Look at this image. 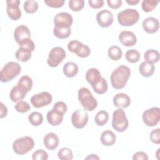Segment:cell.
Here are the masks:
<instances>
[{"label": "cell", "mask_w": 160, "mask_h": 160, "mask_svg": "<svg viewBox=\"0 0 160 160\" xmlns=\"http://www.w3.org/2000/svg\"><path fill=\"white\" fill-rule=\"evenodd\" d=\"M6 12L8 16L13 21H17L21 17V11L19 8V0H7Z\"/></svg>", "instance_id": "obj_15"}, {"label": "cell", "mask_w": 160, "mask_h": 160, "mask_svg": "<svg viewBox=\"0 0 160 160\" xmlns=\"http://www.w3.org/2000/svg\"><path fill=\"white\" fill-rule=\"evenodd\" d=\"M72 22V16L65 12L58 13L54 18V28H71Z\"/></svg>", "instance_id": "obj_14"}, {"label": "cell", "mask_w": 160, "mask_h": 160, "mask_svg": "<svg viewBox=\"0 0 160 160\" xmlns=\"http://www.w3.org/2000/svg\"><path fill=\"white\" fill-rule=\"evenodd\" d=\"M88 121V114L86 110L78 109L71 116V122L73 126L77 129L83 128Z\"/></svg>", "instance_id": "obj_12"}, {"label": "cell", "mask_w": 160, "mask_h": 160, "mask_svg": "<svg viewBox=\"0 0 160 160\" xmlns=\"http://www.w3.org/2000/svg\"><path fill=\"white\" fill-rule=\"evenodd\" d=\"M140 53L136 49H129L128 50L125 54L126 59L131 63H136L139 61Z\"/></svg>", "instance_id": "obj_32"}, {"label": "cell", "mask_w": 160, "mask_h": 160, "mask_svg": "<svg viewBox=\"0 0 160 160\" xmlns=\"http://www.w3.org/2000/svg\"><path fill=\"white\" fill-rule=\"evenodd\" d=\"M52 100L51 94L47 91H43L34 94L30 99L32 105L36 108H40L49 104L52 102Z\"/></svg>", "instance_id": "obj_11"}, {"label": "cell", "mask_w": 160, "mask_h": 160, "mask_svg": "<svg viewBox=\"0 0 160 160\" xmlns=\"http://www.w3.org/2000/svg\"><path fill=\"white\" fill-rule=\"evenodd\" d=\"M53 108L56 109L61 111L64 114H65L66 112V111H67V106L62 101H58V102H56L54 104Z\"/></svg>", "instance_id": "obj_44"}, {"label": "cell", "mask_w": 160, "mask_h": 160, "mask_svg": "<svg viewBox=\"0 0 160 160\" xmlns=\"http://www.w3.org/2000/svg\"><path fill=\"white\" fill-rule=\"evenodd\" d=\"M19 46L20 48L15 53L16 58L19 61L26 62L30 59L31 57V52L34 50V43L32 40H31Z\"/></svg>", "instance_id": "obj_10"}, {"label": "cell", "mask_w": 160, "mask_h": 160, "mask_svg": "<svg viewBox=\"0 0 160 160\" xmlns=\"http://www.w3.org/2000/svg\"><path fill=\"white\" fill-rule=\"evenodd\" d=\"M113 104L119 108H128L131 104V99L129 96L125 93L116 94L112 99Z\"/></svg>", "instance_id": "obj_21"}, {"label": "cell", "mask_w": 160, "mask_h": 160, "mask_svg": "<svg viewBox=\"0 0 160 160\" xmlns=\"http://www.w3.org/2000/svg\"><path fill=\"white\" fill-rule=\"evenodd\" d=\"M126 2L130 5L134 6L138 4L139 2V0H126Z\"/></svg>", "instance_id": "obj_48"}, {"label": "cell", "mask_w": 160, "mask_h": 160, "mask_svg": "<svg viewBox=\"0 0 160 160\" xmlns=\"http://www.w3.org/2000/svg\"><path fill=\"white\" fill-rule=\"evenodd\" d=\"M145 61L154 64L159 60V53L155 49L147 50L144 55Z\"/></svg>", "instance_id": "obj_28"}, {"label": "cell", "mask_w": 160, "mask_h": 160, "mask_svg": "<svg viewBox=\"0 0 160 160\" xmlns=\"http://www.w3.org/2000/svg\"><path fill=\"white\" fill-rule=\"evenodd\" d=\"M116 137L115 134L110 130H106L102 132L100 138L101 143L106 146H111L113 145L116 142Z\"/></svg>", "instance_id": "obj_23"}, {"label": "cell", "mask_w": 160, "mask_h": 160, "mask_svg": "<svg viewBox=\"0 0 160 160\" xmlns=\"http://www.w3.org/2000/svg\"><path fill=\"white\" fill-rule=\"evenodd\" d=\"M62 70L66 77L73 78L78 72V66L74 62H68L64 65Z\"/></svg>", "instance_id": "obj_25"}, {"label": "cell", "mask_w": 160, "mask_h": 160, "mask_svg": "<svg viewBox=\"0 0 160 160\" xmlns=\"http://www.w3.org/2000/svg\"><path fill=\"white\" fill-rule=\"evenodd\" d=\"M108 54L109 58L112 61H118L121 58L122 52L119 47L117 46H112L109 48Z\"/></svg>", "instance_id": "obj_30"}, {"label": "cell", "mask_w": 160, "mask_h": 160, "mask_svg": "<svg viewBox=\"0 0 160 160\" xmlns=\"http://www.w3.org/2000/svg\"><path fill=\"white\" fill-rule=\"evenodd\" d=\"M144 30L149 33L153 34L159 30V22L157 18L153 17H148L144 19L142 23Z\"/></svg>", "instance_id": "obj_18"}, {"label": "cell", "mask_w": 160, "mask_h": 160, "mask_svg": "<svg viewBox=\"0 0 160 160\" xmlns=\"http://www.w3.org/2000/svg\"><path fill=\"white\" fill-rule=\"evenodd\" d=\"M155 70V66L154 64L144 61L141 62L139 67V71L141 74L146 78L151 76Z\"/></svg>", "instance_id": "obj_24"}, {"label": "cell", "mask_w": 160, "mask_h": 160, "mask_svg": "<svg viewBox=\"0 0 160 160\" xmlns=\"http://www.w3.org/2000/svg\"><path fill=\"white\" fill-rule=\"evenodd\" d=\"M64 0H46L44 1L45 4L48 6L55 8H59L64 5Z\"/></svg>", "instance_id": "obj_42"}, {"label": "cell", "mask_w": 160, "mask_h": 160, "mask_svg": "<svg viewBox=\"0 0 160 160\" xmlns=\"http://www.w3.org/2000/svg\"><path fill=\"white\" fill-rule=\"evenodd\" d=\"M65 50L59 46L53 48L49 52L47 59L48 64L52 68L57 67L66 58Z\"/></svg>", "instance_id": "obj_7"}, {"label": "cell", "mask_w": 160, "mask_h": 160, "mask_svg": "<svg viewBox=\"0 0 160 160\" xmlns=\"http://www.w3.org/2000/svg\"><path fill=\"white\" fill-rule=\"evenodd\" d=\"M113 20L112 13L107 9L102 10L96 14V21L98 24L102 28L111 26L113 22Z\"/></svg>", "instance_id": "obj_16"}, {"label": "cell", "mask_w": 160, "mask_h": 160, "mask_svg": "<svg viewBox=\"0 0 160 160\" xmlns=\"http://www.w3.org/2000/svg\"><path fill=\"white\" fill-rule=\"evenodd\" d=\"M26 94L27 93H26L16 85L11 89L9 93V97L12 102H16L22 100L25 98Z\"/></svg>", "instance_id": "obj_26"}, {"label": "cell", "mask_w": 160, "mask_h": 160, "mask_svg": "<svg viewBox=\"0 0 160 160\" xmlns=\"http://www.w3.org/2000/svg\"><path fill=\"white\" fill-rule=\"evenodd\" d=\"M58 156L61 160H71L73 159V154L71 149L62 148L58 152Z\"/></svg>", "instance_id": "obj_35"}, {"label": "cell", "mask_w": 160, "mask_h": 160, "mask_svg": "<svg viewBox=\"0 0 160 160\" xmlns=\"http://www.w3.org/2000/svg\"><path fill=\"white\" fill-rule=\"evenodd\" d=\"M34 146L33 139L29 136H24L16 139L12 144V149L15 153L24 155L31 151Z\"/></svg>", "instance_id": "obj_5"}, {"label": "cell", "mask_w": 160, "mask_h": 160, "mask_svg": "<svg viewBox=\"0 0 160 160\" xmlns=\"http://www.w3.org/2000/svg\"><path fill=\"white\" fill-rule=\"evenodd\" d=\"M128 119L122 108L116 109L112 114V126L118 132H124L128 127Z\"/></svg>", "instance_id": "obj_6"}, {"label": "cell", "mask_w": 160, "mask_h": 160, "mask_svg": "<svg viewBox=\"0 0 160 160\" xmlns=\"http://www.w3.org/2000/svg\"><path fill=\"white\" fill-rule=\"evenodd\" d=\"M131 75V69L129 67L121 65L114 69L111 75L112 86L116 89H121L125 87Z\"/></svg>", "instance_id": "obj_1"}, {"label": "cell", "mask_w": 160, "mask_h": 160, "mask_svg": "<svg viewBox=\"0 0 160 160\" xmlns=\"http://www.w3.org/2000/svg\"><path fill=\"white\" fill-rule=\"evenodd\" d=\"M17 86L26 93H28L32 88V80L28 76H23L19 79Z\"/></svg>", "instance_id": "obj_27"}, {"label": "cell", "mask_w": 160, "mask_h": 160, "mask_svg": "<svg viewBox=\"0 0 160 160\" xmlns=\"http://www.w3.org/2000/svg\"><path fill=\"white\" fill-rule=\"evenodd\" d=\"M68 49L69 51L76 54L78 57L82 58L88 57L91 53V49L87 45L77 40L69 41L68 44Z\"/></svg>", "instance_id": "obj_9"}, {"label": "cell", "mask_w": 160, "mask_h": 160, "mask_svg": "<svg viewBox=\"0 0 160 160\" xmlns=\"http://www.w3.org/2000/svg\"><path fill=\"white\" fill-rule=\"evenodd\" d=\"M43 142L45 147L49 150H54L58 148L59 143V139L56 134L49 132L45 135Z\"/></svg>", "instance_id": "obj_20"}, {"label": "cell", "mask_w": 160, "mask_h": 160, "mask_svg": "<svg viewBox=\"0 0 160 160\" xmlns=\"http://www.w3.org/2000/svg\"><path fill=\"white\" fill-rule=\"evenodd\" d=\"M84 6V0H70L69 1V7L73 11L78 12L82 10Z\"/></svg>", "instance_id": "obj_38"}, {"label": "cell", "mask_w": 160, "mask_h": 160, "mask_svg": "<svg viewBox=\"0 0 160 160\" xmlns=\"http://www.w3.org/2000/svg\"><path fill=\"white\" fill-rule=\"evenodd\" d=\"M14 108L18 112L21 113H24L28 112L30 110L31 107L27 102L24 101H20L18 102L17 104L14 106Z\"/></svg>", "instance_id": "obj_39"}, {"label": "cell", "mask_w": 160, "mask_h": 160, "mask_svg": "<svg viewBox=\"0 0 160 160\" xmlns=\"http://www.w3.org/2000/svg\"><path fill=\"white\" fill-rule=\"evenodd\" d=\"M23 8L27 13L32 14L37 11L38 9V3L34 0H28L24 2Z\"/></svg>", "instance_id": "obj_34"}, {"label": "cell", "mask_w": 160, "mask_h": 160, "mask_svg": "<svg viewBox=\"0 0 160 160\" xmlns=\"http://www.w3.org/2000/svg\"><path fill=\"white\" fill-rule=\"evenodd\" d=\"M8 113L7 107L2 103H0V118H3L6 116Z\"/></svg>", "instance_id": "obj_47"}, {"label": "cell", "mask_w": 160, "mask_h": 160, "mask_svg": "<svg viewBox=\"0 0 160 160\" xmlns=\"http://www.w3.org/2000/svg\"><path fill=\"white\" fill-rule=\"evenodd\" d=\"M53 33L55 36L59 39H65L68 38L71 33V28H54Z\"/></svg>", "instance_id": "obj_36"}, {"label": "cell", "mask_w": 160, "mask_h": 160, "mask_svg": "<svg viewBox=\"0 0 160 160\" xmlns=\"http://www.w3.org/2000/svg\"><path fill=\"white\" fill-rule=\"evenodd\" d=\"M159 1H154V0H144L142 2L141 7L142 10L144 12H148L152 11L157 4H158Z\"/></svg>", "instance_id": "obj_37"}, {"label": "cell", "mask_w": 160, "mask_h": 160, "mask_svg": "<svg viewBox=\"0 0 160 160\" xmlns=\"http://www.w3.org/2000/svg\"><path fill=\"white\" fill-rule=\"evenodd\" d=\"M64 114L61 111L52 108V109L47 113V121L51 126H58L62 122Z\"/></svg>", "instance_id": "obj_19"}, {"label": "cell", "mask_w": 160, "mask_h": 160, "mask_svg": "<svg viewBox=\"0 0 160 160\" xmlns=\"http://www.w3.org/2000/svg\"><path fill=\"white\" fill-rule=\"evenodd\" d=\"M29 122L34 126L41 125L43 121V116L39 112H32L28 116Z\"/></svg>", "instance_id": "obj_33"}, {"label": "cell", "mask_w": 160, "mask_h": 160, "mask_svg": "<svg viewBox=\"0 0 160 160\" xmlns=\"http://www.w3.org/2000/svg\"><path fill=\"white\" fill-rule=\"evenodd\" d=\"M118 21L122 26H131L139 19V14L135 9H126L118 14Z\"/></svg>", "instance_id": "obj_4"}, {"label": "cell", "mask_w": 160, "mask_h": 160, "mask_svg": "<svg viewBox=\"0 0 160 160\" xmlns=\"http://www.w3.org/2000/svg\"><path fill=\"white\" fill-rule=\"evenodd\" d=\"M14 38L19 46L31 41V32L29 29L25 25L18 26L14 31Z\"/></svg>", "instance_id": "obj_13"}, {"label": "cell", "mask_w": 160, "mask_h": 160, "mask_svg": "<svg viewBox=\"0 0 160 160\" xmlns=\"http://www.w3.org/2000/svg\"><path fill=\"white\" fill-rule=\"evenodd\" d=\"M21 67L19 63L11 61L6 63L0 72V80L8 82L17 77L21 72Z\"/></svg>", "instance_id": "obj_3"}, {"label": "cell", "mask_w": 160, "mask_h": 160, "mask_svg": "<svg viewBox=\"0 0 160 160\" xmlns=\"http://www.w3.org/2000/svg\"><path fill=\"white\" fill-rule=\"evenodd\" d=\"M108 6L112 9H118L122 5L121 0H108Z\"/></svg>", "instance_id": "obj_46"}, {"label": "cell", "mask_w": 160, "mask_h": 160, "mask_svg": "<svg viewBox=\"0 0 160 160\" xmlns=\"http://www.w3.org/2000/svg\"><path fill=\"white\" fill-rule=\"evenodd\" d=\"M101 78V73L96 68H90L86 72V79L92 86L98 83Z\"/></svg>", "instance_id": "obj_22"}, {"label": "cell", "mask_w": 160, "mask_h": 160, "mask_svg": "<svg viewBox=\"0 0 160 160\" xmlns=\"http://www.w3.org/2000/svg\"><path fill=\"white\" fill-rule=\"evenodd\" d=\"M144 123L149 127L156 126L160 120V109L152 107L144 111L142 116Z\"/></svg>", "instance_id": "obj_8"}, {"label": "cell", "mask_w": 160, "mask_h": 160, "mask_svg": "<svg viewBox=\"0 0 160 160\" xmlns=\"http://www.w3.org/2000/svg\"><path fill=\"white\" fill-rule=\"evenodd\" d=\"M86 159H99V158L96 154H90L88 156H87Z\"/></svg>", "instance_id": "obj_49"}, {"label": "cell", "mask_w": 160, "mask_h": 160, "mask_svg": "<svg viewBox=\"0 0 160 160\" xmlns=\"http://www.w3.org/2000/svg\"><path fill=\"white\" fill-rule=\"evenodd\" d=\"M109 119V114L106 111H100L95 116L94 121L98 126H102L105 125Z\"/></svg>", "instance_id": "obj_31"}, {"label": "cell", "mask_w": 160, "mask_h": 160, "mask_svg": "<svg viewBox=\"0 0 160 160\" xmlns=\"http://www.w3.org/2000/svg\"><path fill=\"white\" fill-rule=\"evenodd\" d=\"M94 91L98 94H103L108 90V82L106 80L101 77L98 83L92 86Z\"/></svg>", "instance_id": "obj_29"}, {"label": "cell", "mask_w": 160, "mask_h": 160, "mask_svg": "<svg viewBox=\"0 0 160 160\" xmlns=\"http://www.w3.org/2000/svg\"><path fill=\"white\" fill-rule=\"evenodd\" d=\"M121 43L126 47L132 46L136 44L137 38L134 32L130 31H122L119 35Z\"/></svg>", "instance_id": "obj_17"}, {"label": "cell", "mask_w": 160, "mask_h": 160, "mask_svg": "<svg viewBox=\"0 0 160 160\" xmlns=\"http://www.w3.org/2000/svg\"><path fill=\"white\" fill-rule=\"evenodd\" d=\"M78 99L86 111H92L98 106L97 100L92 96L90 90L86 88H81L79 89Z\"/></svg>", "instance_id": "obj_2"}, {"label": "cell", "mask_w": 160, "mask_h": 160, "mask_svg": "<svg viewBox=\"0 0 160 160\" xmlns=\"http://www.w3.org/2000/svg\"><path fill=\"white\" fill-rule=\"evenodd\" d=\"M133 160H148V156L147 154L143 151H138L134 154L132 156Z\"/></svg>", "instance_id": "obj_45"}, {"label": "cell", "mask_w": 160, "mask_h": 160, "mask_svg": "<svg viewBox=\"0 0 160 160\" xmlns=\"http://www.w3.org/2000/svg\"><path fill=\"white\" fill-rule=\"evenodd\" d=\"M88 3L89 6L94 9H99L104 6L103 0H89Z\"/></svg>", "instance_id": "obj_43"}, {"label": "cell", "mask_w": 160, "mask_h": 160, "mask_svg": "<svg viewBox=\"0 0 160 160\" xmlns=\"http://www.w3.org/2000/svg\"><path fill=\"white\" fill-rule=\"evenodd\" d=\"M33 160H47L48 159V154L43 149H38L32 154Z\"/></svg>", "instance_id": "obj_40"}, {"label": "cell", "mask_w": 160, "mask_h": 160, "mask_svg": "<svg viewBox=\"0 0 160 160\" xmlns=\"http://www.w3.org/2000/svg\"><path fill=\"white\" fill-rule=\"evenodd\" d=\"M149 138L153 143L159 144L160 143V129H153L150 133Z\"/></svg>", "instance_id": "obj_41"}]
</instances>
